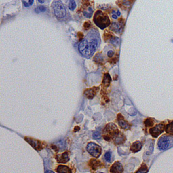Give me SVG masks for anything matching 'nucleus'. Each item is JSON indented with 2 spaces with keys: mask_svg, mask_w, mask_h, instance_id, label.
Returning <instances> with one entry per match:
<instances>
[{
  "mask_svg": "<svg viewBox=\"0 0 173 173\" xmlns=\"http://www.w3.org/2000/svg\"><path fill=\"white\" fill-rule=\"evenodd\" d=\"M100 43L99 31L93 28L89 31L79 45V50L81 55L86 58H90L93 55Z\"/></svg>",
  "mask_w": 173,
  "mask_h": 173,
  "instance_id": "nucleus-1",
  "label": "nucleus"
},
{
  "mask_svg": "<svg viewBox=\"0 0 173 173\" xmlns=\"http://www.w3.org/2000/svg\"><path fill=\"white\" fill-rule=\"evenodd\" d=\"M93 22L101 29H104L110 24V20L108 16L104 12L98 10L95 13Z\"/></svg>",
  "mask_w": 173,
  "mask_h": 173,
  "instance_id": "nucleus-2",
  "label": "nucleus"
},
{
  "mask_svg": "<svg viewBox=\"0 0 173 173\" xmlns=\"http://www.w3.org/2000/svg\"><path fill=\"white\" fill-rule=\"evenodd\" d=\"M52 7L54 14L58 18H63L66 15V9L65 5L60 0L54 1L52 4Z\"/></svg>",
  "mask_w": 173,
  "mask_h": 173,
  "instance_id": "nucleus-3",
  "label": "nucleus"
},
{
  "mask_svg": "<svg viewBox=\"0 0 173 173\" xmlns=\"http://www.w3.org/2000/svg\"><path fill=\"white\" fill-rule=\"evenodd\" d=\"M87 150L89 154L96 158H98L102 153V148L96 143L90 142L87 144Z\"/></svg>",
  "mask_w": 173,
  "mask_h": 173,
  "instance_id": "nucleus-4",
  "label": "nucleus"
},
{
  "mask_svg": "<svg viewBox=\"0 0 173 173\" xmlns=\"http://www.w3.org/2000/svg\"><path fill=\"white\" fill-rule=\"evenodd\" d=\"M117 132H118V131L117 127H116L115 124L113 123L108 124L104 129V139L107 140V141H109L110 139V137L113 138L114 135H115Z\"/></svg>",
  "mask_w": 173,
  "mask_h": 173,
  "instance_id": "nucleus-5",
  "label": "nucleus"
},
{
  "mask_svg": "<svg viewBox=\"0 0 173 173\" xmlns=\"http://www.w3.org/2000/svg\"><path fill=\"white\" fill-rule=\"evenodd\" d=\"M83 14L87 18H91L93 12V5L89 3V0H83L82 2Z\"/></svg>",
  "mask_w": 173,
  "mask_h": 173,
  "instance_id": "nucleus-6",
  "label": "nucleus"
},
{
  "mask_svg": "<svg viewBox=\"0 0 173 173\" xmlns=\"http://www.w3.org/2000/svg\"><path fill=\"white\" fill-rule=\"evenodd\" d=\"M170 144V138L167 136H163L158 141V148L160 150H165Z\"/></svg>",
  "mask_w": 173,
  "mask_h": 173,
  "instance_id": "nucleus-7",
  "label": "nucleus"
},
{
  "mask_svg": "<svg viewBox=\"0 0 173 173\" xmlns=\"http://www.w3.org/2000/svg\"><path fill=\"white\" fill-rule=\"evenodd\" d=\"M165 129V126L163 124H157L154 127L151 128L149 130V133L153 137H157L158 135H160L162 133Z\"/></svg>",
  "mask_w": 173,
  "mask_h": 173,
  "instance_id": "nucleus-8",
  "label": "nucleus"
},
{
  "mask_svg": "<svg viewBox=\"0 0 173 173\" xmlns=\"http://www.w3.org/2000/svg\"><path fill=\"white\" fill-rule=\"evenodd\" d=\"M99 90V87H93V88L88 89L87 90H85L84 95L87 97L88 99H93V97L96 95V93L98 92Z\"/></svg>",
  "mask_w": 173,
  "mask_h": 173,
  "instance_id": "nucleus-9",
  "label": "nucleus"
},
{
  "mask_svg": "<svg viewBox=\"0 0 173 173\" xmlns=\"http://www.w3.org/2000/svg\"><path fill=\"white\" fill-rule=\"evenodd\" d=\"M25 140L27 141V142L30 143L33 148H35L37 150H40L41 149V145L40 142L37 140H35L31 139V138H25Z\"/></svg>",
  "mask_w": 173,
  "mask_h": 173,
  "instance_id": "nucleus-10",
  "label": "nucleus"
},
{
  "mask_svg": "<svg viewBox=\"0 0 173 173\" xmlns=\"http://www.w3.org/2000/svg\"><path fill=\"white\" fill-rule=\"evenodd\" d=\"M56 160L59 163H66L69 161V155L68 152H64L56 155Z\"/></svg>",
  "mask_w": 173,
  "mask_h": 173,
  "instance_id": "nucleus-11",
  "label": "nucleus"
},
{
  "mask_svg": "<svg viewBox=\"0 0 173 173\" xmlns=\"http://www.w3.org/2000/svg\"><path fill=\"white\" fill-rule=\"evenodd\" d=\"M112 139H113L114 143H116V144H120V143L124 142V140H125V137H124L123 134L118 131L114 135Z\"/></svg>",
  "mask_w": 173,
  "mask_h": 173,
  "instance_id": "nucleus-12",
  "label": "nucleus"
},
{
  "mask_svg": "<svg viewBox=\"0 0 173 173\" xmlns=\"http://www.w3.org/2000/svg\"><path fill=\"white\" fill-rule=\"evenodd\" d=\"M110 172H123V167L121 163L119 162H116L112 165L110 168Z\"/></svg>",
  "mask_w": 173,
  "mask_h": 173,
  "instance_id": "nucleus-13",
  "label": "nucleus"
},
{
  "mask_svg": "<svg viewBox=\"0 0 173 173\" xmlns=\"http://www.w3.org/2000/svg\"><path fill=\"white\" fill-rule=\"evenodd\" d=\"M120 116V118L118 116V124H119L120 127L123 129H129L130 128L129 124H128V122L126 120H124V118L121 115Z\"/></svg>",
  "mask_w": 173,
  "mask_h": 173,
  "instance_id": "nucleus-14",
  "label": "nucleus"
},
{
  "mask_svg": "<svg viewBox=\"0 0 173 173\" xmlns=\"http://www.w3.org/2000/svg\"><path fill=\"white\" fill-rule=\"evenodd\" d=\"M141 147H142V144L139 141H136V142L133 143L132 144L131 147V150L133 152H137L141 150Z\"/></svg>",
  "mask_w": 173,
  "mask_h": 173,
  "instance_id": "nucleus-15",
  "label": "nucleus"
},
{
  "mask_svg": "<svg viewBox=\"0 0 173 173\" xmlns=\"http://www.w3.org/2000/svg\"><path fill=\"white\" fill-rule=\"evenodd\" d=\"M112 79L110 76L108 74H106L104 77V79H103V85L104 87H108L110 85V82H111Z\"/></svg>",
  "mask_w": 173,
  "mask_h": 173,
  "instance_id": "nucleus-16",
  "label": "nucleus"
},
{
  "mask_svg": "<svg viewBox=\"0 0 173 173\" xmlns=\"http://www.w3.org/2000/svg\"><path fill=\"white\" fill-rule=\"evenodd\" d=\"M57 172H71V169L68 166H64V165H60L57 168Z\"/></svg>",
  "mask_w": 173,
  "mask_h": 173,
  "instance_id": "nucleus-17",
  "label": "nucleus"
},
{
  "mask_svg": "<svg viewBox=\"0 0 173 173\" xmlns=\"http://www.w3.org/2000/svg\"><path fill=\"white\" fill-rule=\"evenodd\" d=\"M77 7V3H76L75 0H69V9L71 11H74Z\"/></svg>",
  "mask_w": 173,
  "mask_h": 173,
  "instance_id": "nucleus-18",
  "label": "nucleus"
},
{
  "mask_svg": "<svg viewBox=\"0 0 173 173\" xmlns=\"http://www.w3.org/2000/svg\"><path fill=\"white\" fill-rule=\"evenodd\" d=\"M90 165L93 169L98 168L99 166L100 165V161H97L96 160H91L90 161Z\"/></svg>",
  "mask_w": 173,
  "mask_h": 173,
  "instance_id": "nucleus-19",
  "label": "nucleus"
},
{
  "mask_svg": "<svg viewBox=\"0 0 173 173\" xmlns=\"http://www.w3.org/2000/svg\"><path fill=\"white\" fill-rule=\"evenodd\" d=\"M165 129H166V131L168 133L173 134V122L168 124V125L165 127Z\"/></svg>",
  "mask_w": 173,
  "mask_h": 173,
  "instance_id": "nucleus-20",
  "label": "nucleus"
},
{
  "mask_svg": "<svg viewBox=\"0 0 173 173\" xmlns=\"http://www.w3.org/2000/svg\"><path fill=\"white\" fill-rule=\"evenodd\" d=\"M46 7L43 6V5H39V6H38L37 7H36L35 9V12H44L46 11Z\"/></svg>",
  "mask_w": 173,
  "mask_h": 173,
  "instance_id": "nucleus-21",
  "label": "nucleus"
},
{
  "mask_svg": "<svg viewBox=\"0 0 173 173\" xmlns=\"http://www.w3.org/2000/svg\"><path fill=\"white\" fill-rule=\"evenodd\" d=\"M33 2H34V0H28V2L25 1L24 0H22V3H23V5H24V7L31 6V5H32L33 4Z\"/></svg>",
  "mask_w": 173,
  "mask_h": 173,
  "instance_id": "nucleus-22",
  "label": "nucleus"
},
{
  "mask_svg": "<svg viewBox=\"0 0 173 173\" xmlns=\"http://www.w3.org/2000/svg\"><path fill=\"white\" fill-rule=\"evenodd\" d=\"M104 158H105V160H106V162H110V160H111V152H110V151L106 152L105 153Z\"/></svg>",
  "mask_w": 173,
  "mask_h": 173,
  "instance_id": "nucleus-23",
  "label": "nucleus"
},
{
  "mask_svg": "<svg viewBox=\"0 0 173 173\" xmlns=\"http://www.w3.org/2000/svg\"><path fill=\"white\" fill-rule=\"evenodd\" d=\"M153 124V120L151 119V118H147V119L145 121V124L147 126V127H150V126H152Z\"/></svg>",
  "mask_w": 173,
  "mask_h": 173,
  "instance_id": "nucleus-24",
  "label": "nucleus"
},
{
  "mask_svg": "<svg viewBox=\"0 0 173 173\" xmlns=\"http://www.w3.org/2000/svg\"><path fill=\"white\" fill-rule=\"evenodd\" d=\"M101 137H102V135H101V133L99 131H96L94 132L93 134V137L94 138V139H100Z\"/></svg>",
  "mask_w": 173,
  "mask_h": 173,
  "instance_id": "nucleus-25",
  "label": "nucleus"
},
{
  "mask_svg": "<svg viewBox=\"0 0 173 173\" xmlns=\"http://www.w3.org/2000/svg\"><path fill=\"white\" fill-rule=\"evenodd\" d=\"M110 42L112 44H116L118 43V37H112L110 40Z\"/></svg>",
  "mask_w": 173,
  "mask_h": 173,
  "instance_id": "nucleus-26",
  "label": "nucleus"
},
{
  "mask_svg": "<svg viewBox=\"0 0 173 173\" xmlns=\"http://www.w3.org/2000/svg\"><path fill=\"white\" fill-rule=\"evenodd\" d=\"M114 52L113 51H112V50H110V51H108V56L110 58H112V56H114Z\"/></svg>",
  "mask_w": 173,
  "mask_h": 173,
  "instance_id": "nucleus-27",
  "label": "nucleus"
},
{
  "mask_svg": "<svg viewBox=\"0 0 173 173\" xmlns=\"http://www.w3.org/2000/svg\"><path fill=\"white\" fill-rule=\"evenodd\" d=\"M37 2L41 3V4H43V3H45L48 1H50V0H37Z\"/></svg>",
  "mask_w": 173,
  "mask_h": 173,
  "instance_id": "nucleus-28",
  "label": "nucleus"
},
{
  "mask_svg": "<svg viewBox=\"0 0 173 173\" xmlns=\"http://www.w3.org/2000/svg\"><path fill=\"white\" fill-rule=\"evenodd\" d=\"M112 18H113L114 19H117L118 18V15L117 14H115V12H112Z\"/></svg>",
  "mask_w": 173,
  "mask_h": 173,
  "instance_id": "nucleus-29",
  "label": "nucleus"
},
{
  "mask_svg": "<svg viewBox=\"0 0 173 173\" xmlns=\"http://www.w3.org/2000/svg\"><path fill=\"white\" fill-rule=\"evenodd\" d=\"M86 26H89V27H91V23L89 22V21H88V22H86L84 24V27L85 28H86Z\"/></svg>",
  "mask_w": 173,
  "mask_h": 173,
  "instance_id": "nucleus-30",
  "label": "nucleus"
},
{
  "mask_svg": "<svg viewBox=\"0 0 173 173\" xmlns=\"http://www.w3.org/2000/svg\"><path fill=\"white\" fill-rule=\"evenodd\" d=\"M117 15H118V16H120V12L119 10L117 12Z\"/></svg>",
  "mask_w": 173,
  "mask_h": 173,
  "instance_id": "nucleus-31",
  "label": "nucleus"
}]
</instances>
